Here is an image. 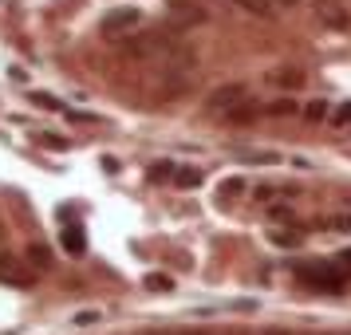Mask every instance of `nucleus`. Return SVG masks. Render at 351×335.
<instances>
[{
  "instance_id": "f257e3e1",
  "label": "nucleus",
  "mask_w": 351,
  "mask_h": 335,
  "mask_svg": "<svg viewBox=\"0 0 351 335\" xmlns=\"http://www.w3.org/2000/svg\"><path fill=\"white\" fill-rule=\"evenodd\" d=\"M150 177H154V182H170L178 190H197V186L206 182V174H202L197 166H170V162H158V166L150 170Z\"/></svg>"
},
{
  "instance_id": "f03ea898",
  "label": "nucleus",
  "mask_w": 351,
  "mask_h": 335,
  "mask_svg": "<svg viewBox=\"0 0 351 335\" xmlns=\"http://www.w3.org/2000/svg\"><path fill=\"white\" fill-rule=\"evenodd\" d=\"M316 20L328 28V32H351V8L343 0H316Z\"/></svg>"
},
{
  "instance_id": "7ed1b4c3",
  "label": "nucleus",
  "mask_w": 351,
  "mask_h": 335,
  "mask_svg": "<svg viewBox=\"0 0 351 335\" xmlns=\"http://www.w3.org/2000/svg\"><path fill=\"white\" fill-rule=\"evenodd\" d=\"M304 284H316V288H343V280H348V272H335V269H328V264H308V269H300L296 272Z\"/></svg>"
},
{
  "instance_id": "20e7f679",
  "label": "nucleus",
  "mask_w": 351,
  "mask_h": 335,
  "mask_svg": "<svg viewBox=\"0 0 351 335\" xmlns=\"http://www.w3.org/2000/svg\"><path fill=\"white\" fill-rule=\"evenodd\" d=\"M28 103H32V107H44V111H56V114H71V119H80V123H87V119H91V114L71 111V107H67L64 99H60V95H51V91H28Z\"/></svg>"
},
{
  "instance_id": "39448f33",
  "label": "nucleus",
  "mask_w": 351,
  "mask_h": 335,
  "mask_svg": "<svg viewBox=\"0 0 351 335\" xmlns=\"http://www.w3.org/2000/svg\"><path fill=\"white\" fill-rule=\"evenodd\" d=\"M241 99H249L241 83H233V87H221V91H213V95H209V111H213V114H225V111H233Z\"/></svg>"
},
{
  "instance_id": "423d86ee",
  "label": "nucleus",
  "mask_w": 351,
  "mask_h": 335,
  "mask_svg": "<svg viewBox=\"0 0 351 335\" xmlns=\"http://www.w3.org/2000/svg\"><path fill=\"white\" fill-rule=\"evenodd\" d=\"M225 4H233V8L249 12V16H261V20L276 16V4H272V0H225Z\"/></svg>"
},
{
  "instance_id": "0eeeda50",
  "label": "nucleus",
  "mask_w": 351,
  "mask_h": 335,
  "mask_svg": "<svg viewBox=\"0 0 351 335\" xmlns=\"http://www.w3.org/2000/svg\"><path fill=\"white\" fill-rule=\"evenodd\" d=\"M237 162H245V166H280V154H272V150H237Z\"/></svg>"
},
{
  "instance_id": "6e6552de",
  "label": "nucleus",
  "mask_w": 351,
  "mask_h": 335,
  "mask_svg": "<svg viewBox=\"0 0 351 335\" xmlns=\"http://www.w3.org/2000/svg\"><path fill=\"white\" fill-rule=\"evenodd\" d=\"M328 114H332V103H328V99H312L308 107H300L304 123H328Z\"/></svg>"
},
{
  "instance_id": "1a4fd4ad",
  "label": "nucleus",
  "mask_w": 351,
  "mask_h": 335,
  "mask_svg": "<svg viewBox=\"0 0 351 335\" xmlns=\"http://www.w3.org/2000/svg\"><path fill=\"white\" fill-rule=\"evenodd\" d=\"M272 87H280V91H300L304 87V71H276V75H269Z\"/></svg>"
},
{
  "instance_id": "9d476101",
  "label": "nucleus",
  "mask_w": 351,
  "mask_h": 335,
  "mask_svg": "<svg viewBox=\"0 0 351 335\" xmlns=\"http://www.w3.org/2000/svg\"><path fill=\"white\" fill-rule=\"evenodd\" d=\"M256 201H272V197H296V190H292V186H256Z\"/></svg>"
},
{
  "instance_id": "9b49d317",
  "label": "nucleus",
  "mask_w": 351,
  "mask_h": 335,
  "mask_svg": "<svg viewBox=\"0 0 351 335\" xmlns=\"http://www.w3.org/2000/svg\"><path fill=\"white\" fill-rule=\"evenodd\" d=\"M67 323H71V327H95V323H103V312H99V308H87V312H75Z\"/></svg>"
},
{
  "instance_id": "f8f14e48",
  "label": "nucleus",
  "mask_w": 351,
  "mask_h": 335,
  "mask_svg": "<svg viewBox=\"0 0 351 335\" xmlns=\"http://www.w3.org/2000/svg\"><path fill=\"white\" fill-rule=\"evenodd\" d=\"M261 114H272V119H280V114H300V107L292 103V99H276L269 107H261Z\"/></svg>"
},
{
  "instance_id": "ddd939ff",
  "label": "nucleus",
  "mask_w": 351,
  "mask_h": 335,
  "mask_svg": "<svg viewBox=\"0 0 351 335\" xmlns=\"http://www.w3.org/2000/svg\"><path fill=\"white\" fill-rule=\"evenodd\" d=\"M328 127H335V130L351 127V103H339V107H332V114H328Z\"/></svg>"
},
{
  "instance_id": "4468645a",
  "label": "nucleus",
  "mask_w": 351,
  "mask_h": 335,
  "mask_svg": "<svg viewBox=\"0 0 351 335\" xmlns=\"http://www.w3.org/2000/svg\"><path fill=\"white\" fill-rule=\"evenodd\" d=\"M123 24H138V12H134V8H123V12H114V16L103 20L107 32H111V28H123Z\"/></svg>"
},
{
  "instance_id": "2eb2a0df",
  "label": "nucleus",
  "mask_w": 351,
  "mask_h": 335,
  "mask_svg": "<svg viewBox=\"0 0 351 335\" xmlns=\"http://www.w3.org/2000/svg\"><path fill=\"white\" fill-rule=\"evenodd\" d=\"M272 237V245H280V249H296V245H300V233H296V229H276V233H269Z\"/></svg>"
},
{
  "instance_id": "dca6fc26",
  "label": "nucleus",
  "mask_w": 351,
  "mask_h": 335,
  "mask_svg": "<svg viewBox=\"0 0 351 335\" xmlns=\"http://www.w3.org/2000/svg\"><path fill=\"white\" fill-rule=\"evenodd\" d=\"M241 193H245V182H241V177H229V182H221L217 197H221V201H229V197H241Z\"/></svg>"
},
{
  "instance_id": "f3484780",
  "label": "nucleus",
  "mask_w": 351,
  "mask_h": 335,
  "mask_svg": "<svg viewBox=\"0 0 351 335\" xmlns=\"http://www.w3.org/2000/svg\"><path fill=\"white\" fill-rule=\"evenodd\" d=\"M0 276H4L8 284H20V280H24V272H20L16 260H0Z\"/></svg>"
},
{
  "instance_id": "a211bd4d",
  "label": "nucleus",
  "mask_w": 351,
  "mask_h": 335,
  "mask_svg": "<svg viewBox=\"0 0 351 335\" xmlns=\"http://www.w3.org/2000/svg\"><path fill=\"white\" fill-rule=\"evenodd\" d=\"M146 288H150V292H170L174 280H170V276H158V272H150V276H146Z\"/></svg>"
},
{
  "instance_id": "6ab92c4d",
  "label": "nucleus",
  "mask_w": 351,
  "mask_h": 335,
  "mask_svg": "<svg viewBox=\"0 0 351 335\" xmlns=\"http://www.w3.org/2000/svg\"><path fill=\"white\" fill-rule=\"evenodd\" d=\"M296 213H292V206H272L269 209V221H292Z\"/></svg>"
},
{
  "instance_id": "aec40b11",
  "label": "nucleus",
  "mask_w": 351,
  "mask_h": 335,
  "mask_svg": "<svg viewBox=\"0 0 351 335\" xmlns=\"http://www.w3.org/2000/svg\"><path fill=\"white\" fill-rule=\"evenodd\" d=\"M67 249H71V253H80V249H83V237H80V229H67Z\"/></svg>"
},
{
  "instance_id": "412c9836",
  "label": "nucleus",
  "mask_w": 351,
  "mask_h": 335,
  "mask_svg": "<svg viewBox=\"0 0 351 335\" xmlns=\"http://www.w3.org/2000/svg\"><path fill=\"white\" fill-rule=\"evenodd\" d=\"M272 4H300V0H272Z\"/></svg>"
},
{
  "instance_id": "4be33fe9",
  "label": "nucleus",
  "mask_w": 351,
  "mask_h": 335,
  "mask_svg": "<svg viewBox=\"0 0 351 335\" xmlns=\"http://www.w3.org/2000/svg\"><path fill=\"white\" fill-rule=\"evenodd\" d=\"M178 335H206V332H178Z\"/></svg>"
},
{
  "instance_id": "5701e85b",
  "label": "nucleus",
  "mask_w": 351,
  "mask_h": 335,
  "mask_svg": "<svg viewBox=\"0 0 351 335\" xmlns=\"http://www.w3.org/2000/svg\"><path fill=\"white\" fill-rule=\"evenodd\" d=\"M339 335H351V332H339Z\"/></svg>"
},
{
  "instance_id": "b1692460",
  "label": "nucleus",
  "mask_w": 351,
  "mask_h": 335,
  "mask_svg": "<svg viewBox=\"0 0 351 335\" xmlns=\"http://www.w3.org/2000/svg\"><path fill=\"white\" fill-rule=\"evenodd\" d=\"M233 335H245V332H233Z\"/></svg>"
}]
</instances>
